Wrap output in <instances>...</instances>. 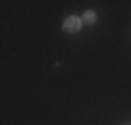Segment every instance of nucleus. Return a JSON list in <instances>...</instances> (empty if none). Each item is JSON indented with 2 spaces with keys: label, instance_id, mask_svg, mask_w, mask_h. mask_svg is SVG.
Masks as SVG:
<instances>
[{
  "label": "nucleus",
  "instance_id": "nucleus-2",
  "mask_svg": "<svg viewBox=\"0 0 131 125\" xmlns=\"http://www.w3.org/2000/svg\"><path fill=\"white\" fill-rule=\"evenodd\" d=\"M83 23H94L96 21V13H92V11H88L85 15H83V19H81Z\"/></svg>",
  "mask_w": 131,
  "mask_h": 125
},
{
  "label": "nucleus",
  "instance_id": "nucleus-1",
  "mask_svg": "<svg viewBox=\"0 0 131 125\" xmlns=\"http://www.w3.org/2000/svg\"><path fill=\"white\" fill-rule=\"evenodd\" d=\"M62 27H64V31H69V34H75V31H79V27H81V19L79 17H69L62 23Z\"/></svg>",
  "mask_w": 131,
  "mask_h": 125
}]
</instances>
